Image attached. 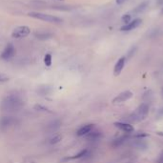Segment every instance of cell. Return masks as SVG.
I'll list each match as a JSON object with an SVG mask.
<instances>
[{"mask_svg":"<svg viewBox=\"0 0 163 163\" xmlns=\"http://www.w3.org/2000/svg\"><path fill=\"white\" fill-rule=\"evenodd\" d=\"M23 105L22 99L16 94H10L2 102V108L5 111L18 110Z\"/></svg>","mask_w":163,"mask_h":163,"instance_id":"1","label":"cell"},{"mask_svg":"<svg viewBox=\"0 0 163 163\" xmlns=\"http://www.w3.org/2000/svg\"><path fill=\"white\" fill-rule=\"evenodd\" d=\"M148 113H149V105L147 103H142L132 114L131 115L132 120H134V121H141V120L146 118Z\"/></svg>","mask_w":163,"mask_h":163,"instance_id":"2","label":"cell"},{"mask_svg":"<svg viewBox=\"0 0 163 163\" xmlns=\"http://www.w3.org/2000/svg\"><path fill=\"white\" fill-rule=\"evenodd\" d=\"M29 15L33 18L39 19L42 21H45V22H49V23H61L62 19L59 18L57 16L48 14H44V12H29Z\"/></svg>","mask_w":163,"mask_h":163,"instance_id":"3","label":"cell"},{"mask_svg":"<svg viewBox=\"0 0 163 163\" xmlns=\"http://www.w3.org/2000/svg\"><path fill=\"white\" fill-rule=\"evenodd\" d=\"M30 33H31V29L28 26H18L16 27L12 33V37L16 38V39H20V38H24L28 36Z\"/></svg>","mask_w":163,"mask_h":163,"instance_id":"4","label":"cell"},{"mask_svg":"<svg viewBox=\"0 0 163 163\" xmlns=\"http://www.w3.org/2000/svg\"><path fill=\"white\" fill-rule=\"evenodd\" d=\"M14 54H15V48L12 43H10V44H8L6 46V48L4 49L3 53L0 55V57L3 60H10L14 57Z\"/></svg>","mask_w":163,"mask_h":163,"instance_id":"5","label":"cell"},{"mask_svg":"<svg viewBox=\"0 0 163 163\" xmlns=\"http://www.w3.org/2000/svg\"><path fill=\"white\" fill-rule=\"evenodd\" d=\"M134 93H133L131 91H124L122 93H120L118 96H115L113 99V103H122L125 102L127 100H129L130 98L133 97Z\"/></svg>","mask_w":163,"mask_h":163,"instance_id":"6","label":"cell"},{"mask_svg":"<svg viewBox=\"0 0 163 163\" xmlns=\"http://www.w3.org/2000/svg\"><path fill=\"white\" fill-rule=\"evenodd\" d=\"M114 126L118 128L119 130H121L124 133H127V134H130V133H133L135 131L134 127H133L131 124L129 123H124V122H115Z\"/></svg>","mask_w":163,"mask_h":163,"instance_id":"7","label":"cell"},{"mask_svg":"<svg viewBox=\"0 0 163 163\" xmlns=\"http://www.w3.org/2000/svg\"><path fill=\"white\" fill-rule=\"evenodd\" d=\"M141 19L139 18H137V19H135V20H133V21H130L129 23H127L125 26H123V27L121 28V31H124V32H128V31H132V30H134L135 28H137L138 26L141 24Z\"/></svg>","mask_w":163,"mask_h":163,"instance_id":"8","label":"cell"},{"mask_svg":"<svg viewBox=\"0 0 163 163\" xmlns=\"http://www.w3.org/2000/svg\"><path fill=\"white\" fill-rule=\"evenodd\" d=\"M125 62H126V57H122L121 58L118 59V61L114 65V75L115 76L119 75L120 72H122L124 65H125Z\"/></svg>","mask_w":163,"mask_h":163,"instance_id":"9","label":"cell"},{"mask_svg":"<svg viewBox=\"0 0 163 163\" xmlns=\"http://www.w3.org/2000/svg\"><path fill=\"white\" fill-rule=\"evenodd\" d=\"M93 128H94L93 124H87V125H84L81 128H79L78 130H77V132H76V135L78 136L86 135H88L91 131H93Z\"/></svg>","mask_w":163,"mask_h":163,"instance_id":"10","label":"cell"},{"mask_svg":"<svg viewBox=\"0 0 163 163\" xmlns=\"http://www.w3.org/2000/svg\"><path fill=\"white\" fill-rule=\"evenodd\" d=\"M15 122V119L12 117H3L0 118V126L1 127H9Z\"/></svg>","mask_w":163,"mask_h":163,"instance_id":"11","label":"cell"},{"mask_svg":"<svg viewBox=\"0 0 163 163\" xmlns=\"http://www.w3.org/2000/svg\"><path fill=\"white\" fill-rule=\"evenodd\" d=\"M88 153H89V151L87 149H84V150H82V151H80L78 154H75V156H71V157H68L67 158V160H69V159H78V158H81V157H84V156H88Z\"/></svg>","mask_w":163,"mask_h":163,"instance_id":"12","label":"cell"},{"mask_svg":"<svg viewBox=\"0 0 163 163\" xmlns=\"http://www.w3.org/2000/svg\"><path fill=\"white\" fill-rule=\"evenodd\" d=\"M87 135V138H88V139L96 140V139L98 138V137H100L101 134H100V132H97V131H96V132L91 131L88 135Z\"/></svg>","mask_w":163,"mask_h":163,"instance_id":"13","label":"cell"},{"mask_svg":"<svg viewBox=\"0 0 163 163\" xmlns=\"http://www.w3.org/2000/svg\"><path fill=\"white\" fill-rule=\"evenodd\" d=\"M44 63L46 66L50 67L51 65V55L50 54H47L44 57Z\"/></svg>","mask_w":163,"mask_h":163,"instance_id":"14","label":"cell"},{"mask_svg":"<svg viewBox=\"0 0 163 163\" xmlns=\"http://www.w3.org/2000/svg\"><path fill=\"white\" fill-rule=\"evenodd\" d=\"M61 139H62V136L59 135H57L54 136L53 138H51V139L50 140V143H51V144H57V143H59L60 140H61Z\"/></svg>","mask_w":163,"mask_h":163,"instance_id":"15","label":"cell"},{"mask_svg":"<svg viewBox=\"0 0 163 163\" xmlns=\"http://www.w3.org/2000/svg\"><path fill=\"white\" fill-rule=\"evenodd\" d=\"M146 6H147V2H144V3H142L141 5H139V6H137L135 9V12H142L144 9L146 8Z\"/></svg>","mask_w":163,"mask_h":163,"instance_id":"16","label":"cell"},{"mask_svg":"<svg viewBox=\"0 0 163 163\" xmlns=\"http://www.w3.org/2000/svg\"><path fill=\"white\" fill-rule=\"evenodd\" d=\"M9 81V77L3 74H0V83H4Z\"/></svg>","mask_w":163,"mask_h":163,"instance_id":"17","label":"cell"},{"mask_svg":"<svg viewBox=\"0 0 163 163\" xmlns=\"http://www.w3.org/2000/svg\"><path fill=\"white\" fill-rule=\"evenodd\" d=\"M122 20H123V22H125V23L127 22V23H129V22H130V20H131V14H125V15H123Z\"/></svg>","mask_w":163,"mask_h":163,"instance_id":"18","label":"cell"},{"mask_svg":"<svg viewBox=\"0 0 163 163\" xmlns=\"http://www.w3.org/2000/svg\"><path fill=\"white\" fill-rule=\"evenodd\" d=\"M34 108H35V109H39V111H44V112H50L48 109H47V108H45V107H43V106H41V105H35V106H34Z\"/></svg>","mask_w":163,"mask_h":163,"instance_id":"19","label":"cell"},{"mask_svg":"<svg viewBox=\"0 0 163 163\" xmlns=\"http://www.w3.org/2000/svg\"><path fill=\"white\" fill-rule=\"evenodd\" d=\"M157 163H163V156H161L159 157V159H158V162Z\"/></svg>","mask_w":163,"mask_h":163,"instance_id":"20","label":"cell"},{"mask_svg":"<svg viewBox=\"0 0 163 163\" xmlns=\"http://www.w3.org/2000/svg\"><path fill=\"white\" fill-rule=\"evenodd\" d=\"M125 0H117V3L118 4V5H120V4H122Z\"/></svg>","mask_w":163,"mask_h":163,"instance_id":"21","label":"cell"},{"mask_svg":"<svg viewBox=\"0 0 163 163\" xmlns=\"http://www.w3.org/2000/svg\"><path fill=\"white\" fill-rule=\"evenodd\" d=\"M162 93H163V89H162Z\"/></svg>","mask_w":163,"mask_h":163,"instance_id":"22","label":"cell"},{"mask_svg":"<svg viewBox=\"0 0 163 163\" xmlns=\"http://www.w3.org/2000/svg\"><path fill=\"white\" fill-rule=\"evenodd\" d=\"M162 14H163V10H162Z\"/></svg>","mask_w":163,"mask_h":163,"instance_id":"23","label":"cell"}]
</instances>
